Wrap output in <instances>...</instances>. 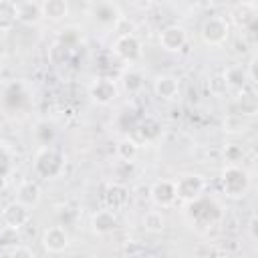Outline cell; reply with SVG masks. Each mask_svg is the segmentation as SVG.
I'll return each instance as SVG.
<instances>
[{
	"label": "cell",
	"instance_id": "30bf717a",
	"mask_svg": "<svg viewBox=\"0 0 258 258\" xmlns=\"http://www.w3.org/2000/svg\"><path fill=\"white\" fill-rule=\"evenodd\" d=\"M185 42H187V32L179 24H169L159 32V44H161V48H165L169 52L181 50L185 46Z\"/></svg>",
	"mask_w": 258,
	"mask_h": 258
},
{
	"label": "cell",
	"instance_id": "d4e9b609",
	"mask_svg": "<svg viewBox=\"0 0 258 258\" xmlns=\"http://www.w3.org/2000/svg\"><path fill=\"white\" fill-rule=\"evenodd\" d=\"M34 137L42 147H50V143L54 139V125L48 121H40L34 129Z\"/></svg>",
	"mask_w": 258,
	"mask_h": 258
},
{
	"label": "cell",
	"instance_id": "83f0119b",
	"mask_svg": "<svg viewBox=\"0 0 258 258\" xmlns=\"http://www.w3.org/2000/svg\"><path fill=\"white\" fill-rule=\"evenodd\" d=\"M18 242V234L16 230H10L6 226L0 228V246H16Z\"/></svg>",
	"mask_w": 258,
	"mask_h": 258
},
{
	"label": "cell",
	"instance_id": "ffe728a7",
	"mask_svg": "<svg viewBox=\"0 0 258 258\" xmlns=\"http://www.w3.org/2000/svg\"><path fill=\"white\" fill-rule=\"evenodd\" d=\"M115 153H117V157H119L121 161H125V163H133V159H135L137 153H139V143H137L133 137H123V139L117 141V145H115Z\"/></svg>",
	"mask_w": 258,
	"mask_h": 258
},
{
	"label": "cell",
	"instance_id": "4dcf8cb0",
	"mask_svg": "<svg viewBox=\"0 0 258 258\" xmlns=\"http://www.w3.org/2000/svg\"><path fill=\"white\" fill-rule=\"evenodd\" d=\"M246 75H248V83L256 85V56H252V58H250L248 69H246Z\"/></svg>",
	"mask_w": 258,
	"mask_h": 258
},
{
	"label": "cell",
	"instance_id": "5bb4252c",
	"mask_svg": "<svg viewBox=\"0 0 258 258\" xmlns=\"http://www.w3.org/2000/svg\"><path fill=\"white\" fill-rule=\"evenodd\" d=\"M230 16H232V20H234L236 26L248 28V26H252V24L256 22L258 4H256V2H240V4H236V6L232 8Z\"/></svg>",
	"mask_w": 258,
	"mask_h": 258
},
{
	"label": "cell",
	"instance_id": "484cf974",
	"mask_svg": "<svg viewBox=\"0 0 258 258\" xmlns=\"http://www.w3.org/2000/svg\"><path fill=\"white\" fill-rule=\"evenodd\" d=\"M242 157H244V149L238 143H228L224 147V159L228 161V165H240Z\"/></svg>",
	"mask_w": 258,
	"mask_h": 258
},
{
	"label": "cell",
	"instance_id": "6da1fadb",
	"mask_svg": "<svg viewBox=\"0 0 258 258\" xmlns=\"http://www.w3.org/2000/svg\"><path fill=\"white\" fill-rule=\"evenodd\" d=\"M222 189L228 198H244L250 189V175L242 165H226L222 171Z\"/></svg>",
	"mask_w": 258,
	"mask_h": 258
},
{
	"label": "cell",
	"instance_id": "d6986e66",
	"mask_svg": "<svg viewBox=\"0 0 258 258\" xmlns=\"http://www.w3.org/2000/svg\"><path fill=\"white\" fill-rule=\"evenodd\" d=\"M16 22H18L16 2L0 0V32H8V30H12Z\"/></svg>",
	"mask_w": 258,
	"mask_h": 258
},
{
	"label": "cell",
	"instance_id": "4316f807",
	"mask_svg": "<svg viewBox=\"0 0 258 258\" xmlns=\"http://www.w3.org/2000/svg\"><path fill=\"white\" fill-rule=\"evenodd\" d=\"M113 28L119 32V36H129V34H135V32H137V24H135L131 18H127V16H121V18L113 24Z\"/></svg>",
	"mask_w": 258,
	"mask_h": 258
},
{
	"label": "cell",
	"instance_id": "603a6c76",
	"mask_svg": "<svg viewBox=\"0 0 258 258\" xmlns=\"http://www.w3.org/2000/svg\"><path fill=\"white\" fill-rule=\"evenodd\" d=\"M135 131H137V135H139L145 143H151V141H155V139L161 135V125H159L155 119L147 117V119H143V121L135 127Z\"/></svg>",
	"mask_w": 258,
	"mask_h": 258
},
{
	"label": "cell",
	"instance_id": "7402d4cb",
	"mask_svg": "<svg viewBox=\"0 0 258 258\" xmlns=\"http://www.w3.org/2000/svg\"><path fill=\"white\" fill-rule=\"evenodd\" d=\"M141 224H143V228H145L147 232H151V234H159V232L165 230L167 220H165V214H163L161 210H149V212L143 214Z\"/></svg>",
	"mask_w": 258,
	"mask_h": 258
},
{
	"label": "cell",
	"instance_id": "f1b7e54d",
	"mask_svg": "<svg viewBox=\"0 0 258 258\" xmlns=\"http://www.w3.org/2000/svg\"><path fill=\"white\" fill-rule=\"evenodd\" d=\"M8 258H36V256H34V252H32L28 246H24V244H16V246L10 248Z\"/></svg>",
	"mask_w": 258,
	"mask_h": 258
},
{
	"label": "cell",
	"instance_id": "9a60e30c",
	"mask_svg": "<svg viewBox=\"0 0 258 258\" xmlns=\"http://www.w3.org/2000/svg\"><path fill=\"white\" fill-rule=\"evenodd\" d=\"M119 226V220H117V214L111 212V210H99L93 214L91 218V228L95 234L99 236H105V234H111L115 232Z\"/></svg>",
	"mask_w": 258,
	"mask_h": 258
},
{
	"label": "cell",
	"instance_id": "4fadbf2b",
	"mask_svg": "<svg viewBox=\"0 0 258 258\" xmlns=\"http://www.w3.org/2000/svg\"><path fill=\"white\" fill-rule=\"evenodd\" d=\"M153 93L163 101H175L179 97V83L173 75H159L153 81Z\"/></svg>",
	"mask_w": 258,
	"mask_h": 258
},
{
	"label": "cell",
	"instance_id": "9c48e42d",
	"mask_svg": "<svg viewBox=\"0 0 258 258\" xmlns=\"http://www.w3.org/2000/svg\"><path fill=\"white\" fill-rule=\"evenodd\" d=\"M28 220H30V210L26 206L18 204L16 200L10 202V204H6L4 210H2V222L10 230H16L18 232L22 226L28 224Z\"/></svg>",
	"mask_w": 258,
	"mask_h": 258
},
{
	"label": "cell",
	"instance_id": "2e32d148",
	"mask_svg": "<svg viewBox=\"0 0 258 258\" xmlns=\"http://www.w3.org/2000/svg\"><path fill=\"white\" fill-rule=\"evenodd\" d=\"M42 198V191H40V185L36 181H22L16 189V202L26 206L28 210L34 208Z\"/></svg>",
	"mask_w": 258,
	"mask_h": 258
},
{
	"label": "cell",
	"instance_id": "cb8c5ba5",
	"mask_svg": "<svg viewBox=\"0 0 258 258\" xmlns=\"http://www.w3.org/2000/svg\"><path fill=\"white\" fill-rule=\"evenodd\" d=\"M121 85L129 95H135V93H139L143 89V75L137 73V71H127L121 77Z\"/></svg>",
	"mask_w": 258,
	"mask_h": 258
},
{
	"label": "cell",
	"instance_id": "f546056e",
	"mask_svg": "<svg viewBox=\"0 0 258 258\" xmlns=\"http://www.w3.org/2000/svg\"><path fill=\"white\" fill-rule=\"evenodd\" d=\"M256 228H258V218H256V214H252L250 220H248V236H250L252 242H256V238H258Z\"/></svg>",
	"mask_w": 258,
	"mask_h": 258
},
{
	"label": "cell",
	"instance_id": "44dd1931",
	"mask_svg": "<svg viewBox=\"0 0 258 258\" xmlns=\"http://www.w3.org/2000/svg\"><path fill=\"white\" fill-rule=\"evenodd\" d=\"M40 10L48 20H62L69 14V4L64 0H44L40 4Z\"/></svg>",
	"mask_w": 258,
	"mask_h": 258
},
{
	"label": "cell",
	"instance_id": "7a4b0ae2",
	"mask_svg": "<svg viewBox=\"0 0 258 258\" xmlns=\"http://www.w3.org/2000/svg\"><path fill=\"white\" fill-rule=\"evenodd\" d=\"M34 169L38 175H42L46 179L58 177L64 169V155L58 149H54L52 145L42 147L34 157Z\"/></svg>",
	"mask_w": 258,
	"mask_h": 258
},
{
	"label": "cell",
	"instance_id": "7c38bea8",
	"mask_svg": "<svg viewBox=\"0 0 258 258\" xmlns=\"http://www.w3.org/2000/svg\"><path fill=\"white\" fill-rule=\"evenodd\" d=\"M89 14L93 16V20L105 26H113L121 18V10L113 2H93L89 6Z\"/></svg>",
	"mask_w": 258,
	"mask_h": 258
},
{
	"label": "cell",
	"instance_id": "8fae6325",
	"mask_svg": "<svg viewBox=\"0 0 258 258\" xmlns=\"http://www.w3.org/2000/svg\"><path fill=\"white\" fill-rule=\"evenodd\" d=\"M117 85L111 79H97L89 87V95L97 105H111L117 99Z\"/></svg>",
	"mask_w": 258,
	"mask_h": 258
},
{
	"label": "cell",
	"instance_id": "ac0fdd59",
	"mask_svg": "<svg viewBox=\"0 0 258 258\" xmlns=\"http://www.w3.org/2000/svg\"><path fill=\"white\" fill-rule=\"evenodd\" d=\"M224 83L234 89V91H242L248 83V75H246V67L242 64H232L224 71Z\"/></svg>",
	"mask_w": 258,
	"mask_h": 258
},
{
	"label": "cell",
	"instance_id": "3957f363",
	"mask_svg": "<svg viewBox=\"0 0 258 258\" xmlns=\"http://www.w3.org/2000/svg\"><path fill=\"white\" fill-rule=\"evenodd\" d=\"M202 40L208 46H222L230 36V22L224 16H210L202 24Z\"/></svg>",
	"mask_w": 258,
	"mask_h": 258
},
{
	"label": "cell",
	"instance_id": "e0dca14e",
	"mask_svg": "<svg viewBox=\"0 0 258 258\" xmlns=\"http://www.w3.org/2000/svg\"><path fill=\"white\" fill-rule=\"evenodd\" d=\"M18 22L22 24H36L42 18V10L38 2H16Z\"/></svg>",
	"mask_w": 258,
	"mask_h": 258
},
{
	"label": "cell",
	"instance_id": "52a82bcc",
	"mask_svg": "<svg viewBox=\"0 0 258 258\" xmlns=\"http://www.w3.org/2000/svg\"><path fill=\"white\" fill-rule=\"evenodd\" d=\"M113 52L125 60V62H135L143 48H141V40L137 38V34H129V36H117V40L113 42Z\"/></svg>",
	"mask_w": 258,
	"mask_h": 258
},
{
	"label": "cell",
	"instance_id": "d6a6232c",
	"mask_svg": "<svg viewBox=\"0 0 258 258\" xmlns=\"http://www.w3.org/2000/svg\"><path fill=\"white\" fill-rule=\"evenodd\" d=\"M220 258H228V256H220Z\"/></svg>",
	"mask_w": 258,
	"mask_h": 258
},
{
	"label": "cell",
	"instance_id": "1f68e13d",
	"mask_svg": "<svg viewBox=\"0 0 258 258\" xmlns=\"http://www.w3.org/2000/svg\"><path fill=\"white\" fill-rule=\"evenodd\" d=\"M4 187H6V175L0 177V191H4Z\"/></svg>",
	"mask_w": 258,
	"mask_h": 258
},
{
	"label": "cell",
	"instance_id": "ba28073f",
	"mask_svg": "<svg viewBox=\"0 0 258 258\" xmlns=\"http://www.w3.org/2000/svg\"><path fill=\"white\" fill-rule=\"evenodd\" d=\"M103 202H105V210H111V212H121L127 208L129 204V189L125 187V183H119V181H113L105 187V194H103Z\"/></svg>",
	"mask_w": 258,
	"mask_h": 258
},
{
	"label": "cell",
	"instance_id": "5b68a950",
	"mask_svg": "<svg viewBox=\"0 0 258 258\" xmlns=\"http://www.w3.org/2000/svg\"><path fill=\"white\" fill-rule=\"evenodd\" d=\"M151 202L157 208H171L177 202V194H175V181L173 179H157L151 189H149Z\"/></svg>",
	"mask_w": 258,
	"mask_h": 258
},
{
	"label": "cell",
	"instance_id": "277c9868",
	"mask_svg": "<svg viewBox=\"0 0 258 258\" xmlns=\"http://www.w3.org/2000/svg\"><path fill=\"white\" fill-rule=\"evenodd\" d=\"M204 189H206V179L200 173H183V175H179L175 179L177 200H181L185 204H191L198 198H202Z\"/></svg>",
	"mask_w": 258,
	"mask_h": 258
},
{
	"label": "cell",
	"instance_id": "8992f818",
	"mask_svg": "<svg viewBox=\"0 0 258 258\" xmlns=\"http://www.w3.org/2000/svg\"><path fill=\"white\" fill-rule=\"evenodd\" d=\"M40 244L48 254H60L69 246V234L62 226H50V228L42 230Z\"/></svg>",
	"mask_w": 258,
	"mask_h": 258
}]
</instances>
